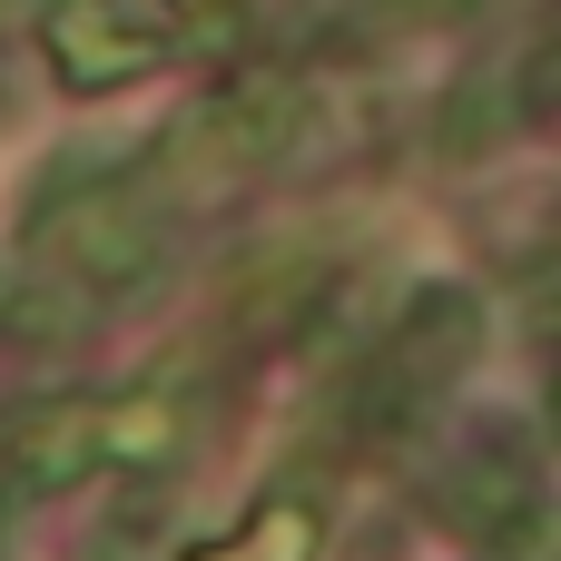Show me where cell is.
Segmentation results:
<instances>
[{
	"label": "cell",
	"mask_w": 561,
	"mask_h": 561,
	"mask_svg": "<svg viewBox=\"0 0 561 561\" xmlns=\"http://www.w3.org/2000/svg\"><path fill=\"white\" fill-rule=\"evenodd\" d=\"M39 49H49L59 89H89V99L138 89V79L168 59V39H158L128 0H49V10H39Z\"/></svg>",
	"instance_id": "obj_6"
},
{
	"label": "cell",
	"mask_w": 561,
	"mask_h": 561,
	"mask_svg": "<svg viewBox=\"0 0 561 561\" xmlns=\"http://www.w3.org/2000/svg\"><path fill=\"white\" fill-rule=\"evenodd\" d=\"M296 128H306V89L286 79V69H256V79H227L217 99H197L168 138H158V158H148V207H178V197H227V187H247L256 168H276L286 148H296Z\"/></svg>",
	"instance_id": "obj_2"
},
{
	"label": "cell",
	"mask_w": 561,
	"mask_h": 561,
	"mask_svg": "<svg viewBox=\"0 0 561 561\" xmlns=\"http://www.w3.org/2000/svg\"><path fill=\"white\" fill-rule=\"evenodd\" d=\"M178 444H187V404L178 394H59V404L10 414L0 483L20 503H39V493L89 483L99 463H168Z\"/></svg>",
	"instance_id": "obj_1"
},
{
	"label": "cell",
	"mask_w": 561,
	"mask_h": 561,
	"mask_svg": "<svg viewBox=\"0 0 561 561\" xmlns=\"http://www.w3.org/2000/svg\"><path fill=\"white\" fill-rule=\"evenodd\" d=\"M473 345H483V296H463V286H424V296L404 306V325L385 335V355L365 365V385H355V424H365V434H414V424L454 394V375L473 365Z\"/></svg>",
	"instance_id": "obj_4"
},
{
	"label": "cell",
	"mask_w": 561,
	"mask_h": 561,
	"mask_svg": "<svg viewBox=\"0 0 561 561\" xmlns=\"http://www.w3.org/2000/svg\"><path fill=\"white\" fill-rule=\"evenodd\" d=\"M197 561H316V503L306 493H276L237 542H217V552H197Z\"/></svg>",
	"instance_id": "obj_7"
},
{
	"label": "cell",
	"mask_w": 561,
	"mask_h": 561,
	"mask_svg": "<svg viewBox=\"0 0 561 561\" xmlns=\"http://www.w3.org/2000/svg\"><path fill=\"white\" fill-rule=\"evenodd\" d=\"M493 128H503V99H493V69H473V79L454 89V108H444V158L493 148Z\"/></svg>",
	"instance_id": "obj_8"
},
{
	"label": "cell",
	"mask_w": 561,
	"mask_h": 561,
	"mask_svg": "<svg viewBox=\"0 0 561 561\" xmlns=\"http://www.w3.org/2000/svg\"><path fill=\"white\" fill-rule=\"evenodd\" d=\"M30 256L89 306V296H128L158 276L168 256V207H148V187L128 168H89L79 197H39L30 207Z\"/></svg>",
	"instance_id": "obj_3"
},
{
	"label": "cell",
	"mask_w": 561,
	"mask_h": 561,
	"mask_svg": "<svg viewBox=\"0 0 561 561\" xmlns=\"http://www.w3.org/2000/svg\"><path fill=\"white\" fill-rule=\"evenodd\" d=\"M178 30L217 39V30H227V0H168V39H178Z\"/></svg>",
	"instance_id": "obj_9"
},
{
	"label": "cell",
	"mask_w": 561,
	"mask_h": 561,
	"mask_svg": "<svg viewBox=\"0 0 561 561\" xmlns=\"http://www.w3.org/2000/svg\"><path fill=\"white\" fill-rule=\"evenodd\" d=\"M434 513L483 552H533L542 542V463H533L523 424H473L434 473Z\"/></svg>",
	"instance_id": "obj_5"
}]
</instances>
